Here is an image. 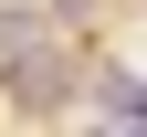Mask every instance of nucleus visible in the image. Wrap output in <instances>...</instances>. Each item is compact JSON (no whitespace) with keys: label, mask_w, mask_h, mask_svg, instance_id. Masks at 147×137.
Segmentation results:
<instances>
[{"label":"nucleus","mask_w":147,"mask_h":137,"mask_svg":"<svg viewBox=\"0 0 147 137\" xmlns=\"http://www.w3.org/2000/svg\"><path fill=\"white\" fill-rule=\"evenodd\" d=\"M0 85H11V106L42 116V106H63V95H74V63H63L53 42H11V53H0Z\"/></svg>","instance_id":"f257e3e1"},{"label":"nucleus","mask_w":147,"mask_h":137,"mask_svg":"<svg viewBox=\"0 0 147 137\" xmlns=\"http://www.w3.org/2000/svg\"><path fill=\"white\" fill-rule=\"evenodd\" d=\"M105 137H137V127H105Z\"/></svg>","instance_id":"f03ea898"}]
</instances>
